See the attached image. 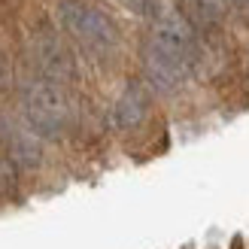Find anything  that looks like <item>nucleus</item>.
<instances>
[]
</instances>
